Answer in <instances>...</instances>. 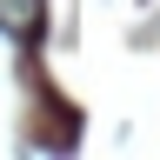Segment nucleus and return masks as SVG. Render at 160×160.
I'll list each match as a JSON object with an SVG mask.
<instances>
[{
    "label": "nucleus",
    "mask_w": 160,
    "mask_h": 160,
    "mask_svg": "<svg viewBox=\"0 0 160 160\" xmlns=\"http://www.w3.org/2000/svg\"><path fill=\"white\" fill-rule=\"evenodd\" d=\"M0 20L20 40H40V0H0Z\"/></svg>",
    "instance_id": "1"
}]
</instances>
